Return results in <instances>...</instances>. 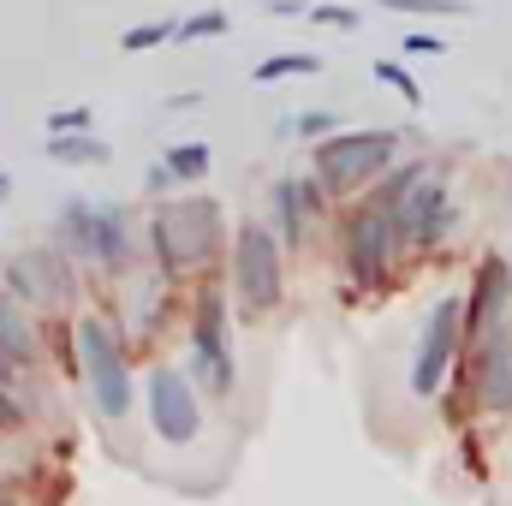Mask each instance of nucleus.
Masks as SVG:
<instances>
[{
  "instance_id": "f257e3e1",
  "label": "nucleus",
  "mask_w": 512,
  "mask_h": 506,
  "mask_svg": "<svg viewBox=\"0 0 512 506\" xmlns=\"http://www.w3.org/2000/svg\"><path fill=\"white\" fill-rule=\"evenodd\" d=\"M429 167H399L393 179H387L382 191L352 215V239H346V262H352V274L358 280H376L387 268V256L393 245L405 239V227H399V209H405V197H411V185L423 179Z\"/></svg>"
},
{
  "instance_id": "f03ea898",
  "label": "nucleus",
  "mask_w": 512,
  "mask_h": 506,
  "mask_svg": "<svg viewBox=\"0 0 512 506\" xmlns=\"http://www.w3.org/2000/svg\"><path fill=\"white\" fill-rule=\"evenodd\" d=\"M221 245V209L215 197H185V203H167L155 215V251L167 262V274H191L203 268Z\"/></svg>"
},
{
  "instance_id": "7ed1b4c3",
  "label": "nucleus",
  "mask_w": 512,
  "mask_h": 506,
  "mask_svg": "<svg viewBox=\"0 0 512 506\" xmlns=\"http://www.w3.org/2000/svg\"><path fill=\"white\" fill-rule=\"evenodd\" d=\"M393 155H399L393 131H340V137L316 143V173L328 185H364V179L393 167Z\"/></svg>"
},
{
  "instance_id": "20e7f679",
  "label": "nucleus",
  "mask_w": 512,
  "mask_h": 506,
  "mask_svg": "<svg viewBox=\"0 0 512 506\" xmlns=\"http://www.w3.org/2000/svg\"><path fill=\"white\" fill-rule=\"evenodd\" d=\"M233 286H239L251 316L280 304V239L256 221H245L239 239H233Z\"/></svg>"
},
{
  "instance_id": "39448f33",
  "label": "nucleus",
  "mask_w": 512,
  "mask_h": 506,
  "mask_svg": "<svg viewBox=\"0 0 512 506\" xmlns=\"http://www.w3.org/2000/svg\"><path fill=\"white\" fill-rule=\"evenodd\" d=\"M78 358H84V381H90L96 405L108 417H126L131 411V370H126V358H120V346H114V334L96 316L78 322Z\"/></svg>"
},
{
  "instance_id": "423d86ee",
  "label": "nucleus",
  "mask_w": 512,
  "mask_h": 506,
  "mask_svg": "<svg viewBox=\"0 0 512 506\" xmlns=\"http://www.w3.org/2000/svg\"><path fill=\"white\" fill-rule=\"evenodd\" d=\"M459 328H465V304H459V298H441V304L429 310V322H423L417 364H411V387H417L423 399H429V393H441L447 364H453V352H459Z\"/></svg>"
},
{
  "instance_id": "0eeeda50",
  "label": "nucleus",
  "mask_w": 512,
  "mask_h": 506,
  "mask_svg": "<svg viewBox=\"0 0 512 506\" xmlns=\"http://www.w3.org/2000/svg\"><path fill=\"white\" fill-rule=\"evenodd\" d=\"M149 429H155L161 441H173V447L203 429V411H197L191 381L179 376V370H167V364L149 376Z\"/></svg>"
},
{
  "instance_id": "6e6552de",
  "label": "nucleus",
  "mask_w": 512,
  "mask_h": 506,
  "mask_svg": "<svg viewBox=\"0 0 512 506\" xmlns=\"http://www.w3.org/2000/svg\"><path fill=\"white\" fill-rule=\"evenodd\" d=\"M60 239H66L78 256H96V262H126V221H120V209L66 203V215H60Z\"/></svg>"
},
{
  "instance_id": "1a4fd4ad",
  "label": "nucleus",
  "mask_w": 512,
  "mask_h": 506,
  "mask_svg": "<svg viewBox=\"0 0 512 506\" xmlns=\"http://www.w3.org/2000/svg\"><path fill=\"white\" fill-rule=\"evenodd\" d=\"M477 340H483L477 346V393H483L489 411H512V328L495 322Z\"/></svg>"
},
{
  "instance_id": "9d476101",
  "label": "nucleus",
  "mask_w": 512,
  "mask_h": 506,
  "mask_svg": "<svg viewBox=\"0 0 512 506\" xmlns=\"http://www.w3.org/2000/svg\"><path fill=\"white\" fill-rule=\"evenodd\" d=\"M6 280H12V292H18V298H30V304H60V298L72 292V268H66L60 256H48V251L12 256Z\"/></svg>"
},
{
  "instance_id": "9b49d317",
  "label": "nucleus",
  "mask_w": 512,
  "mask_h": 506,
  "mask_svg": "<svg viewBox=\"0 0 512 506\" xmlns=\"http://www.w3.org/2000/svg\"><path fill=\"white\" fill-rule=\"evenodd\" d=\"M447 215H453L447 185L417 179V185H411V197H405V209H399V227H405V239H411V245H435V239L447 233Z\"/></svg>"
},
{
  "instance_id": "f8f14e48",
  "label": "nucleus",
  "mask_w": 512,
  "mask_h": 506,
  "mask_svg": "<svg viewBox=\"0 0 512 506\" xmlns=\"http://www.w3.org/2000/svg\"><path fill=\"white\" fill-rule=\"evenodd\" d=\"M197 358H203V376L209 387H233V352H227V316H221V298L209 292L197 304Z\"/></svg>"
},
{
  "instance_id": "ddd939ff",
  "label": "nucleus",
  "mask_w": 512,
  "mask_h": 506,
  "mask_svg": "<svg viewBox=\"0 0 512 506\" xmlns=\"http://www.w3.org/2000/svg\"><path fill=\"white\" fill-rule=\"evenodd\" d=\"M507 292H512V268L501 256H489L483 268H477V298L465 304V322L483 334V328H495L501 316H507Z\"/></svg>"
},
{
  "instance_id": "4468645a",
  "label": "nucleus",
  "mask_w": 512,
  "mask_h": 506,
  "mask_svg": "<svg viewBox=\"0 0 512 506\" xmlns=\"http://www.w3.org/2000/svg\"><path fill=\"white\" fill-rule=\"evenodd\" d=\"M48 155L66 167H96V161H108V143L90 131H72V137H48Z\"/></svg>"
},
{
  "instance_id": "2eb2a0df",
  "label": "nucleus",
  "mask_w": 512,
  "mask_h": 506,
  "mask_svg": "<svg viewBox=\"0 0 512 506\" xmlns=\"http://www.w3.org/2000/svg\"><path fill=\"white\" fill-rule=\"evenodd\" d=\"M0 352L12 364H36V334H30V322L12 304H0Z\"/></svg>"
},
{
  "instance_id": "dca6fc26",
  "label": "nucleus",
  "mask_w": 512,
  "mask_h": 506,
  "mask_svg": "<svg viewBox=\"0 0 512 506\" xmlns=\"http://www.w3.org/2000/svg\"><path fill=\"white\" fill-rule=\"evenodd\" d=\"M304 191H298V179H280L274 185V221H280V239H304Z\"/></svg>"
},
{
  "instance_id": "f3484780",
  "label": "nucleus",
  "mask_w": 512,
  "mask_h": 506,
  "mask_svg": "<svg viewBox=\"0 0 512 506\" xmlns=\"http://www.w3.org/2000/svg\"><path fill=\"white\" fill-rule=\"evenodd\" d=\"M310 72H322V60H316V54H268L251 78H256V84H280V78H310Z\"/></svg>"
},
{
  "instance_id": "a211bd4d",
  "label": "nucleus",
  "mask_w": 512,
  "mask_h": 506,
  "mask_svg": "<svg viewBox=\"0 0 512 506\" xmlns=\"http://www.w3.org/2000/svg\"><path fill=\"white\" fill-rule=\"evenodd\" d=\"M167 173H173V179H203V173H209V143H179V149H167Z\"/></svg>"
},
{
  "instance_id": "6ab92c4d",
  "label": "nucleus",
  "mask_w": 512,
  "mask_h": 506,
  "mask_svg": "<svg viewBox=\"0 0 512 506\" xmlns=\"http://www.w3.org/2000/svg\"><path fill=\"white\" fill-rule=\"evenodd\" d=\"M167 36H179L167 18H149V24H131L126 30V54H143V48H161Z\"/></svg>"
},
{
  "instance_id": "aec40b11",
  "label": "nucleus",
  "mask_w": 512,
  "mask_h": 506,
  "mask_svg": "<svg viewBox=\"0 0 512 506\" xmlns=\"http://www.w3.org/2000/svg\"><path fill=\"white\" fill-rule=\"evenodd\" d=\"M376 78H382L387 90H399V96H405V102H411V108H417V102H423V90H417V78H411V72H405V66H399V60H376Z\"/></svg>"
},
{
  "instance_id": "412c9836",
  "label": "nucleus",
  "mask_w": 512,
  "mask_h": 506,
  "mask_svg": "<svg viewBox=\"0 0 512 506\" xmlns=\"http://www.w3.org/2000/svg\"><path fill=\"white\" fill-rule=\"evenodd\" d=\"M90 120H96L90 108H54V114H48V131H54V137H72V131H90Z\"/></svg>"
},
{
  "instance_id": "4be33fe9",
  "label": "nucleus",
  "mask_w": 512,
  "mask_h": 506,
  "mask_svg": "<svg viewBox=\"0 0 512 506\" xmlns=\"http://www.w3.org/2000/svg\"><path fill=\"white\" fill-rule=\"evenodd\" d=\"M382 6H393V12H447V18H465L471 12L465 0H382Z\"/></svg>"
},
{
  "instance_id": "5701e85b",
  "label": "nucleus",
  "mask_w": 512,
  "mask_h": 506,
  "mask_svg": "<svg viewBox=\"0 0 512 506\" xmlns=\"http://www.w3.org/2000/svg\"><path fill=\"white\" fill-rule=\"evenodd\" d=\"M227 30V12H197V18H185V42H203V36H221Z\"/></svg>"
},
{
  "instance_id": "b1692460",
  "label": "nucleus",
  "mask_w": 512,
  "mask_h": 506,
  "mask_svg": "<svg viewBox=\"0 0 512 506\" xmlns=\"http://www.w3.org/2000/svg\"><path fill=\"white\" fill-rule=\"evenodd\" d=\"M310 18H316V24H346V30H358V12H352V6H310Z\"/></svg>"
},
{
  "instance_id": "393cba45",
  "label": "nucleus",
  "mask_w": 512,
  "mask_h": 506,
  "mask_svg": "<svg viewBox=\"0 0 512 506\" xmlns=\"http://www.w3.org/2000/svg\"><path fill=\"white\" fill-rule=\"evenodd\" d=\"M405 48H411V54H447V36H429V30H411V36H405Z\"/></svg>"
},
{
  "instance_id": "a878e982",
  "label": "nucleus",
  "mask_w": 512,
  "mask_h": 506,
  "mask_svg": "<svg viewBox=\"0 0 512 506\" xmlns=\"http://www.w3.org/2000/svg\"><path fill=\"white\" fill-rule=\"evenodd\" d=\"M292 126L304 131V137H322V131L334 126V114H322V108H310V114H298V120H292Z\"/></svg>"
},
{
  "instance_id": "bb28decb",
  "label": "nucleus",
  "mask_w": 512,
  "mask_h": 506,
  "mask_svg": "<svg viewBox=\"0 0 512 506\" xmlns=\"http://www.w3.org/2000/svg\"><path fill=\"white\" fill-rule=\"evenodd\" d=\"M0 423H18V405L6 399V387H0Z\"/></svg>"
},
{
  "instance_id": "cd10ccee",
  "label": "nucleus",
  "mask_w": 512,
  "mask_h": 506,
  "mask_svg": "<svg viewBox=\"0 0 512 506\" xmlns=\"http://www.w3.org/2000/svg\"><path fill=\"white\" fill-rule=\"evenodd\" d=\"M0 506H18V495H12V483L0 477Z\"/></svg>"
},
{
  "instance_id": "c85d7f7f",
  "label": "nucleus",
  "mask_w": 512,
  "mask_h": 506,
  "mask_svg": "<svg viewBox=\"0 0 512 506\" xmlns=\"http://www.w3.org/2000/svg\"><path fill=\"white\" fill-rule=\"evenodd\" d=\"M6 376H12V358H6V352H0V387H6Z\"/></svg>"
},
{
  "instance_id": "c756f323",
  "label": "nucleus",
  "mask_w": 512,
  "mask_h": 506,
  "mask_svg": "<svg viewBox=\"0 0 512 506\" xmlns=\"http://www.w3.org/2000/svg\"><path fill=\"white\" fill-rule=\"evenodd\" d=\"M6 185H12V179H6V173H0V203H6Z\"/></svg>"
}]
</instances>
